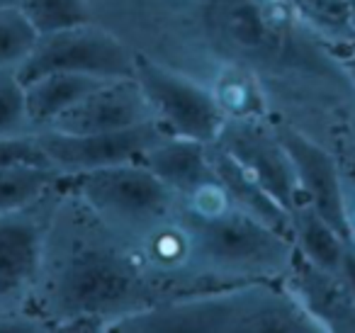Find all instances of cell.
Masks as SVG:
<instances>
[{
    "label": "cell",
    "mask_w": 355,
    "mask_h": 333,
    "mask_svg": "<svg viewBox=\"0 0 355 333\" xmlns=\"http://www.w3.org/2000/svg\"><path fill=\"white\" fill-rule=\"evenodd\" d=\"M292 241L302 258L331 273H338L348 241L306 202H300L292 210Z\"/></svg>",
    "instance_id": "17"
},
{
    "label": "cell",
    "mask_w": 355,
    "mask_h": 333,
    "mask_svg": "<svg viewBox=\"0 0 355 333\" xmlns=\"http://www.w3.org/2000/svg\"><path fill=\"white\" fill-rule=\"evenodd\" d=\"M209 88L227 119H266V93L261 88L258 74H253L251 69L224 61Z\"/></svg>",
    "instance_id": "18"
},
{
    "label": "cell",
    "mask_w": 355,
    "mask_h": 333,
    "mask_svg": "<svg viewBox=\"0 0 355 333\" xmlns=\"http://www.w3.org/2000/svg\"><path fill=\"white\" fill-rule=\"evenodd\" d=\"M292 214L302 200L295 163L266 119H227L214 139Z\"/></svg>",
    "instance_id": "10"
},
{
    "label": "cell",
    "mask_w": 355,
    "mask_h": 333,
    "mask_svg": "<svg viewBox=\"0 0 355 333\" xmlns=\"http://www.w3.org/2000/svg\"><path fill=\"white\" fill-rule=\"evenodd\" d=\"M200 6L205 35L229 64L261 74L295 54L300 17L287 0H202Z\"/></svg>",
    "instance_id": "5"
},
{
    "label": "cell",
    "mask_w": 355,
    "mask_h": 333,
    "mask_svg": "<svg viewBox=\"0 0 355 333\" xmlns=\"http://www.w3.org/2000/svg\"><path fill=\"white\" fill-rule=\"evenodd\" d=\"M61 180V173L46 166L0 168V214L17 212L46 197Z\"/></svg>",
    "instance_id": "19"
},
{
    "label": "cell",
    "mask_w": 355,
    "mask_h": 333,
    "mask_svg": "<svg viewBox=\"0 0 355 333\" xmlns=\"http://www.w3.org/2000/svg\"><path fill=\"white\" fill-rule=\"evenodd\" d=\"M139 163L148 168L158 180H163L178 197L193 192L198 185L212 180L214 168L209 163L207 144L198 142V139H185V137H171L151 146Z\"/></svg>",
    "instance_id": "15"
},
{
    "label": "cell",
    "mask_w": 355,
    "mask_h": 333,
    "mask_svg": "<svg viewBox=\"0 0 355 333\" xmlns=\"http://www.w3.org/2000/svg\"><path fill=\"white\" fill-rule=\"evenodd\" d=\"M17 6L40 37L93 22L88 0H20Z\"/></svg>",
    "instance_id": "20"
},
{
    "label": "cell",
    "mask_w": 355,
    "mask_h": 333,
    "mask_svg": "<svg viewBox=\"0 0 355 333\" xmlns=\"http://www.w3.org/2000/svg\"><path fill=\"white\" fill-rule=\"evenodd\" d=\"M348 6H350V27L355 32V0H348Z\"/></svg>",
    "instance_id": "28"
},
{
    "label": "cell",
    "mask_w": 355,
    "mask_h": 333,
    "mask_svg": "<svg viewBox=\"0 0 355 333\" xmlns=\"http://www.w3.org/2000/svg\"><path fill=\"white\" fill-rule=\"evenodd\" d=\"M35 137L49 168H54L61 176H76V173L95 171V168L139 161L148 148L156 146L168 134L156 119H151V122L134 124L127 129L93 134L37 129Z\"/></svg>",
    "instance_id": "9"
},
{
    "label": "cell",
    "mask_w": 355,
    "mask_h": 333,
    "mask_svg": "<svg viewBox=\"0 0 355 333\" xmlns=\"http://www.w3.org/2000/svg\"><path fill=\"white\" fill-rule=\"evenodd\" d=\"M37 32L17 3H0V71L20 69L37 44Z\"/></svg>",
    "instance_id": "22"
},
{
    "label": "cell",
    "mask_w": 355,
    "mask_h": 333,
    "mask_svg": "<svg viewBox=\"0 0 355 333\" xmlns=\"http://www.w3.org/2000/svg\"><path fill=\"white\" fill-rule=\"evenodd\" d=\"M282 284L290 289L300 307L321 326V331L355 333V299L343 278L309 263L295 250Z\"/></svg>",
    "instance_id": "13"
},
{
    "label": "cell",
    "mask_w": 355,
    "mask_h": 333,
    "mask_svg": "<svg viewBox=\"0 0 355 333\" xmlns=\"http://www.w3.org/2000/svg\"><path fill=\"white\" fill-rule=\"evenodd\" d=\"M340 178H343L345 219H348L350 241L355 244V163H350V166H340Z\"/></svg>",
    "instance_id": "25"
},
{
    "label": "cell",
    "mask_w": 355,
    "mask_h": 333,
    "mask_svg": "<svg viewBox=\"0 0 355 333\" xmlns=\"http://www.w3.org/2000/svg\"><path fill=\"white\" fill-rule=\"evenodd\" d=\"M61 190L129 244L171 216L180 202L166 182L139 161L61 176Z\"/></svg>",
    "instance_id": "4"
},
{
    "label": "cell",
    "mask_w": 355,
    "mask_h": 333,
    "mask_svg": "<svg viewBox=\"0 0 355 333\" xmlns=\"http://www.w3.org/2000/svg\"><path fill=\"white\" fill-rule=\"evenodd\" d=\"M0 3H20V0H0Z\"/></svg>",
    "instance_id": "29"
},
{
    "label": "cell",
    "mask_w": 355,
    "mask_h": 333,
    "mask_svg": "<svg viewBox=\"0 0 355 333\" xmlns=\"http://www.w3.org/2000/svg\"><path fill=\"white\" fill-rule=\"evenodd\" d=\"M209 163L214 168V176L219 178L224 187H227L229 197L241 212L251 214L253 219L263 221L270 229L280 231V234L292 239V214L217 142L207 144Z\"/></svg>",
    "instance_id": "14"
},
{
    "label": "cell",
    "mask_w": 355,
    "mask_h": 333,
    "mask_svg": "<svg viewBox=\"0 0 355 333\" xmlns=\"http://www.w3.org/2000/svg\"><path fill=\"white\" fill-rule=\"evenodd\" d=\"M195 248L202 289L261 280H282L295 258V241L232 207L219 216H193L178 207Z\"/></svg>",
    "instance_id": "3"
},
{
    "label": "cell",
    "mask_w": 355,
    "mask_h": 333,
    "mask_svg": "<svg viewBox=\"0 0 355 333\" xmlns=\"http://www.w3.org/2000/svg\"><path fill=\"white\" fill-rule=\"evenodd\" d=\"M153 110L144 95L137 78H112L105 80L100 88L85 95L80 103L66 110L56 117L49 127L56 132L69 134H93V132H112V129H127L134 124L151 122Z\"/></svg>",
    "instance_id": "12"
},
{
    "label": "cell",
    "mask_w": 355,
    "mask_h": 333,
    "mask_svg": "<svg viewBox=\"0 0 355 333\" xmlns=\"http://www.w3.org/2000/svg\"><path fill=\"white\" fill-rule=\"evenodd\" d=\"M340 61H343V71L348 74L350 85H353V90H355V49L348 51L345 56H340Z\"/></svg>",
    "instance_id": "27"
},
{
    "label": "cell",
    "mask_w": 355,
    "mask_h": 333,
    "mask_svg": "<svg viewBox=\"0 0 355 333\" xmlns=\"http://www.w3.org/2000/svg\"><path fill=\"white\" fill-rule=\"evenodd\" d=\"M103 83L105 78L83 74H64V71L44 74L40 78L30 80V83H22L27 98V114H30L35 132L49 127L56 117H61L66 110L80 103L85 95L93 93Z\"/></svg>",
    "instance_id": "16"
},
{
    "label": "cell",
    "mask_w": 355,
    "mask_h": 333,
    "mask_svg": "<svg viewBox=\"0 0 355 333\" xmlns=\"http://www.w3.org/2000/svg\"><path fill=\"white\" fill-rule=\"evenodd\" d=\"M35 127L27 114L25 85L12 69L0 71V137H22Z\"/></svg>",
    "instance_id": "23"
},
{
    "label": "cell",
    "mask_w": 355,
    "mask_h": 333,
    "mask_svg": "<svg viewBox=\"0 0 355 333\" xmlns=\"http://www.w3.org/2000/svg\"><path fill=\"white\" fill-rule=\"evenodd\" d=\"M112 331L311 333L321 326L300 307L282 280H261L175 294L117 321Z\"/></svg>",
    "instance_id": "2"
},
{
    "label": "cell",
    "mask_w": 355,
    "mask_h": 333,
    "mask_svg": "<svg viewBox=\"0 0 355 333\" xmlns=\"http://www.w3.org/2000/svg\"><path fill=\"white\" fill-rule=\"evenodd\" d=\"M10 166H46L44 153L37 144L35 132L22 137H0V168Z\"/></svg>",
    "instance_id": "24"
},
{
    "label": "cell",
    "mask_w": 355,
    "mask_h": 333,
    "mask_svg": "<svg viewBox=\"0 0 355 333\" xmlns=\"http://www.w3.org/2000/svg\"><path fill=\"white\" fill-rule=\"evenodd\" d=\"M66 197L78 226L66 234L61 248L46 241L35 292L44 302L42 321H56L61 331H112L117 321L161 302V292L132 244L76 197Z\"/></svg>",
    "instance_id": "1"
},
{
    "label": "cell",
    "mask_w": 355,
    "mask_h": 333,
    "mask_svg": "<svg viewBox=\"0 0 355 333\" xmlns=\"http://www.w3.org/2000/svg\"><path fill=\"white\" fill-rule=\"evenodd\" d=\"M59 202L56 185L35 205L0 214V314H20L17 309L35 297Z\"/></svg>",
    "instance_id": "8"
},
{
    "label": "cell",
    "mask_w": 355,
    "mask_h": 333,
    "mask_svg": "<svg viewBox=\"0 0 355 333\" xmlns=\"http://www.w3.org/2000/svg\"><path fill=\"white\" fill-rule=\"evenodd\" d=\"M338 275L343 278L345 287H348V292L353 294V299H355V244H353V241H348V244H345Z\"/></svg>",
    "instance_id": "26"
},
{
    "label": "cell",
    "mask_w": 355,
    "mask_h": 333,
    "mask_svg": "<svg viewBox=\"0 0 355 333\" xmlns=\"http://www.w3.org/2000/svg\"><path fill=\"white\" fill-rule=\"evenodd\" d=\"M275 132L295 163L302 200L314 207L345 241H350L343 202V178H340V166L334 153L319 142H314L309 134L290 124H280L275 127Z\"/></svg>",
    "instance_id": "11"
},
{
    "label": "cell",
    "mask_w": 355,
    "mask_h": 333,
    "mask_svg": "<svg viewBox=\"0 0 355 333\" xmlns=\"http://www.w3.org/2000/svg\"><path fill=\"white\" fill-rule=\"evenodd\" d=\"M134 64H137V51L114 32L95 25L93 20L88 25L37 37L35 49L15 74L22 83H30L54 71L112 80L132 78Z\"/></svg>",
    "instance_id": "7"
},
{
    "label": "cell",
    "mask_w": 355,
    "mask_h": 333,
    "mask_svg": "<svg viewBox=\"0 0 355 333\" xmlns=\"http://www.w3.org/2000/svg\"><path fill=\"white\" fill-rule=\"evenodd\" d=\"M134 78L141 85L153 117L171 137L214 142L222 132L227 114L219 108L212 88L183 71L137 51Z\"/></svg>",
    "instance_id": "6"
},
{
    "label": "cell",
    "mask_w": 355,
    "mask_h": 333,
    "mask_svg": "<svg viewBox=\"0 0 355 333\" xmlns=\"http://www.w3.org/2000/svg\"><path fill=\"white\" fill-rule=\"evenodd\" d=\"M287 3L295 10V15L319 35L338 42L343 40L345 44H355L348 0H287Z\"/></svg>",
    "instance_id": "21"
}]
</instances>
